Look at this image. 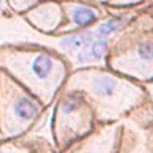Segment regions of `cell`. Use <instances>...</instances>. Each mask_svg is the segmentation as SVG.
Segmentation results:
<instances>
[{
  "label": "cell",
  "mask_w": 153,
  "mask_h": 153,
  "mask_svg": "<svg viewBox=\"0 0 153 153\" xmlns=\"http://www.w3.org/2000/svg\"><path fill=\"white\" fill-rule=\"evenodd\" d=\"M67 91L88 94L102 120L117 118L143 99V91L129 80L99 69L75 74L67 83Z\"/></svg>",
  "instance_id": "cell-1"
},
{
  "label": "cell",
  "mask_w": 153,
  "mask_h": 153,
  "mask_svg": "<svg viewBox=\"0 0 153 153\" xmlns=\"http://www.w3.org/2000/svg\"><path fill=\"white\" fill-rule=\"evenodd\" d=\"M8 62L13 64V74L18 75L43 104L51 102L67 75L65 62L46 50H16L8 57Z\"/></svg>",
  "instance_id": "cell-2"
},
{
  "label": "cell",
  "mask_w": 153,
  "mask_h": 153,
  "mask_svg": "<svg viewBox=\"0 0 153 153\" xmlns=\"http://www.w3.org/2000/svg\"><path fill=\"white\" fill-rule=\"evenodd\" d=\"M93 126V107L83 99V94L67 91L57 104L54 117V134L59 147H65L81 137Z\"/></svg>",
  "instance_id": "cell-3"
},
{
  "label": "cell",
  "mask_w": 153,
  "mask_h": 153,
  "mask_svg": "<svg viewBox=\"0 0 153 153\" xmlns=\"http://www.w3.org/2000/svg\"><path fill=\"white\" fill-rule=\"evenodd\" d=\"M40 112V102L26 89L14 86L0 100V126L8 131L7 136H14L30 126Z\"/></svg>",
  "instance_id": "cell-4"
},
{
  "label": "cell",
  "mask_w": 153,
  "mask_h": 153,
  "mask_svg": "<svg viewBox=\"0 0 153 153\" xmlns=\"http://www.w3.org/2000/svg\"><path fill=\"white\" fill-rule=\"evenodd\" d=\"M131 53L115 54L110 62L112 67L128 75L148 80L153 76V37L139 38L131 43Z\"/></svg>",
  "instance_id": "cell-5"
},
{
  "label": "cell",
  "mask_w": 153,
  "mask_h": 153,
  "mask_svg": "<svg viewBox=\"0 0 153 153\" xmlns=\"http://www.w3.org/2000/svg\"><path fill=\"white\" fill-rule=\"evenodd\" d=\"M64 10V14L67 16V22L57 29V33L70 32L75 29H85L94 24L100 16V10H97L94 5H85V3H64L61 5Z\"/></svg>",
  "instance_id": "cell-6"
},
{
  "label": "cell",
  "mask_w": 153,
  "mask_h": 153,
  "mask_svg": "<svg viewBox=\"0 0 153 153\" xmlns=\"http://www.w3.org/2000/svg\"><path fill=\"white\" fill-rule=\"evenodd\" d=\"M118 126L100 128L99 131L91 134V137L76 143L74 153H113L117 148Z\"/></svg>",
  "instance_id": "cell-7"
},
{
  "label": "cell",
  "mask_w": 153,
  "mask_h": 153,
  "mask_svg": "<svg viewBox=\"0 0 153 153\" xmlns=\"http://www.w3.org/2000/svg\"><path fill=\"white\" fill-rule=\"evenodd\" d=\"M37 29L43 32H57V29L62 26V7L57 3H43L35 5L33 10L27 11L26 16Z\"/></svg>",
  "instance_id": "cell-8"
},
{
  "label": "cell",
  "mask_w": 153,
  "mask_h": 153,
  "mask_svg": "<svg viewBox=\"0 0 153 153\" xmlns=\"http://www.w3.org/2000/svg\"><path fill=\"white\" fill-rule=\"evenodd\" d=\"M108 54V38H94L86 48L74 56V62L78 67L99 64Z\"/></svg>",
  "instance_id": "cell-9"
},
{
  "label": "cell",
  "mask_w": 153,
  "mask_h": 153,
  "mask_svg": "<svg viewBox=\"0 0 153 153\" xmlns=\"http://www.w3.org/2000/svg\"><path fill=\"white\" fill-rule=\"evenodd\" d=\"M96 38L94 29H86V30L74 32V33H65L59 38V48L61 51L67 53V54H76L83 48H86Z\"/></svg>",
  "instance_id": "cell-10"
},
{
  "label": "cell",
  "mask_w": 153,
  "mask_h": 153,
  "mask_svg": "<svg viewBox=\"0 0 153 153\" xmlns=\"http://www.w3.org/2000/svg\"><path fill=\"white\" fill-rule=\"evenodd\" d=\"M128 21H129L128 18H121V16L105 19V21H102L94 29V35H96V38H108L110 35H113L118 30H121L126 26Z\"/></svg>",
  "instance_id": "cell-11"
},
{
  "label": "cell",
  "mask_w": 153,
  "mask_h": 153,
  "mask_svg": "<svg viewBox=\"0 0 153 153\" xmlns=\"http://www.w3.org/2000/svg\"><path fill=\"white\" fill-rule=\"evenodd\" d=\"M35 2H13L11 3V8L14 10V11H18V13H24V11H26L27 13V10L29 8H33V7H35Z\"/></svg>",
  "instance_id": "cell-12"
},
{
  "label": "cell",
  "mask_w": 153,
  "mask_h": 153,
  "mask_svg": "<svg viewBox=\"0 0 153 153\" xmlns=\"http://www.w3.org/2000/svg\"><path fill=\"white\" fill-rule=\"evenodd\" d=\"M126 153H145V150L140 145H134V147H129Z\"/></svg>",
  "instance_id": "cell-13"
},
{
  "label": "cell",
  "mask_w": 153,
  "mask_h": 153,
  "mask_svg": "<svg viewBox=\"0 0 153 153\" xmlns=\"http://www.w3.org/2000/svg\"><path fill=\"white\" fill-rule=\"evenodd\" d=\"M3 8H5V3H2V2H0V13L3 11Z\"/></svg>",
  "instance_id": "cell-14"
}]
</instances>
